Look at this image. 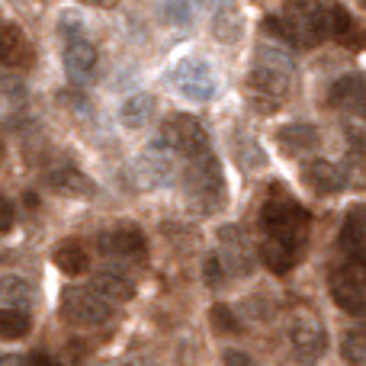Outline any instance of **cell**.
I'll list each match as a JSON object with an SVG mask.
<instances>
[{"label":"cell","mask_w":366,"mask_h":366,"mask_svg":"<svg viewBox=\"0 0 366 366\" xmlns=\"http://www.w3.org/2000/svg\"><path fill=\"white\" fill-rule=\"evenodd\" d=\"M260 228L267 232V238L286 241V244L305 251L312 222H309V212H305L292 196H286V189L273 187V196L264 202V209H260Z\"/></svg>","instance_id":"1"},{"label":"cell","mask_w":366,"mask_h":366,"mask_svg":"<svg viewBox=\"0 0 366 366\" xmlns=\"http://www.w3.org/2000/svg\"><path fill=\"white\" fill-rule=\"evenodd\" d=\"M187 193L202 212H219L228 202V187L222 164L215 161V154H202V158L189 161L187 167Z\"/></svg>","instance_id":"2"},{"label":"cell","mask_w":366,"mask_h":366,"mask_svg":"<svg viewBox=\"0 0 366 366\" xmlns=\"http://www.w3.org/2000/svg\"><path fill=\"white\" fill-rule=\"evenodd\" d=\"M244 90H247L251 109H257V113H264V116L277 113V109L286 103V97H290V74L264 68V64H254V68L247 71Z\"/></svg>","instance_id":"3"},{"label":"cell","mask_w":366,"mask_h":366,"mask_svg":"<svg viewBox=\"0 0 366 366\" xmlns=\"http://www.w3.org/2000/svg\"><path fill=\"white\" fill-rule=\"evenodd\" d=\"M158 142L164 148H171V152L183 154V158H189V161L209 154V135H206V129H202L199 122H196L193 116H187V113L167 116V119L161 122V139Z\"/></svg>","instance_id":"4"},{"label":"cell","mask_w":366,"mask_h":366,"mask_svg":"<svg viewBox=\"0 0 366 366\" xmlns=\"http://www.w3.org/2000/svg\"><path fill=\"white\" fill-rule=\"evenodd\" d=\"M113 309L109 302H103L97 292L87 290H64L61 292V318L71 325H81V328H97V325L109 322Z\"/></svg>","instance_id":"5"},{"label":"cell","mask_w":366,"mask_h":366,"mask_svg":"<svg viewBox=\"0 0 366 366\" xmlns=\"http://www.w3.org/2000/svg\"><path fill=\"white\" fill-rule=\"evenodd\" d=\"M171 81H174V87L180 90V97H187V100H193V103L212 100L215 90H219V81H215L212 68H209L206 61H199V58L180 61L177 68H174Z\"/></svg>","instance_id":"6"},{"label":"cell","mask_w":366,"mask_h":366,"mask_svg":"<svg viewBox=\"0 0 366 366\" xmlns=\"http://www.w3.org/2000/svg\"><path fill=\"white\" fill-rule=\"evenodd\" d=\"M97 64H100V51L87 36H71L64 39V71L74 84H90L97 77Z\"/></svg>","instance_id":"7"},{"label":"cell","mask_w":366,"mask_h":366,"mask_svg":"<svg viewBox=\"0 0 366 366\" xmlns=\"http://www.w3.org/2000/svg\"><path fill=\"white\" fill-rule=\"evenodd\" d=\"M328 103L344 116L366 119V77L363 74H344L331 84Z\"/></svg>","instance_id":"8"},{"label":"cell","mask_w":366,"mask_h":366,"mask_svg":"<svg viewBox=\"0 0 366 366\" xmlns=\"http://www.w3.org/2000/svg\"><path fill=\"white\" fill-rule=\"evenodd\" d=\"M103 254H113V257H129V260H139L145 257V234L132 225H119V228H109L97 238Z\"/></svg>","instance_id":"9"},{"label":"cell","mask_w":366,"mask_h":366,"mask_svg":"<svg viewBox=\"0 0 366 366\" xmlns=\"http://www.w3.org/2000/svg\"><path fill=\"white\" fill-rule=\"evenodd\" d=\"M302 180H305V187L318 196H331V193H337V189L347 187V183H344V171L337 164H331V161H325V158L309 161V164L302 167Z\"/></svg>","instance_id":"10"},{"label":"cell","mask_w":366,"mask_h":366,"mask_svg":"<svg viewBox=\"0 0 366 366\" xmlns=\"http://www.w3.org/2000/svg\"><path fill=\"white\" fill-rule=\"evenodd\" d=\"M290 341H292V350H296L299 357L315 360V357H322V350H325V331L315 318H296V322L290 325Z\"/></svg>","instance_id":"11"},{"label":"cell","mask_w":366,"mask_h":366,"mask_svg":"<svg viewBox=\"0 0 366 366\" xmlns=\"http://www.w3.org/2000/svg\"><path fill=\"white\" fill-rule=\"evenodd\" d=\"M161 148L164 145L158 142L152 152H145L139 161H135V180H139V187H161V183L171 180V174H174L171 158H167Z\"/></svg>","instance_id":"12"},{"label":"cell","mask_w":366,"mask_h":366,"mask_svg":"<svg viewBox=\"0 0 366 366\" xmlns=\"http://www.w3.org/2000/svg\"><path fill=\"white\" fill-rule=\"evenodd\" d=\"M347 158H344V183H350L354 189H366V132L347 126Z\"/></svg>","instance_id":"13"},{"label":"cell","mask_w":366,"mask_h":366,"mask_svg":"<svg viewBox=\"0 0 366 366\" xmlns=\"http://www.w3.org/2000/svg\"><path fill=\"white\" fill-rule=\"evenodd\" d=\"M322 29H325V36L341 45H350V49L360 45V32H357V26H354V16H350L341 4L322 6Z\"/></svg>","instance_id":"14"},{"label":"cell","mask_w":366,"mask_h":366,"mask_svg":"<svg viewBox=\"0 0 366 366\" xmlns=\"http://www.w3.org/2000/svg\"><path fill=\"white\" fill-rule=\"evenodd\" d=\"M49 187L58 189V193H64V196H74V199H90V196L97 193V183L90 180L84 171H77V167H71V164L51 167L49 171Z\"/></svg>","instance_id":"15"},{"label":"cell","mask_w":366,"mask_h":366,"mask_svg":"<svg viewBox=\"0 0 366 366\" xmlns=\"http://www.w3.org/2000/svg\"><path fill=\"white\" fill-rule=\"evenodd\" d=\"M331 296H335V302L341 305L347 315L366 318V290H360V286H357L354 280L341 270V267L331 273Z\"/></svg>","instance_id":"16"},{"label":"cell","mask_w":366,"mask_h":366,"mask_svg":"<svg viewBox=\"0 0 366 366\" xmlns=\"http://www.w3.org/2000/svg\"><path fill=\"white\" fill-rule=\"evenodd\" d=\"M318 142H322V135L312 122H286V126L277 129V145L286 154H305L312 148H318Z\"/></svg>","instance_id":"17"},{"label":"cell","mask_w":366,"mask_h":366,"mask_svg":"<svg viewBox=\"0 0 366 366\" xmlns=\"http://www.w3.org/2000/svg\"><path fill=\"white\" fill-rule=\"evenodd\" d=\"M219 241H222V254H225V267L234 273H247L251 270V247L244 241V232L234 225L219 228Z\"/></svg>","instance_id":"18"},{"label":"cell","mask_w":366,"mask_h":366,"mask_svg":"<svg viewBox=\"0 0 366 366\" xmlns=\"http://www.w3.org/2000/svg\"><path fill=\"white\" fill-rule=\"evenodd\" d=\"M51 260H55V267L61 273H68V277H81V273H87V247L81 244L77 238H64L55 244V251H51Z\"/></svg>","instance_id":"19"},{"label":"cell","mask_w":366,"mask_h":366,"mask_svg":"<svg viewBox=\"0 0 366 366\" xmlns=\"http://www.w3.org/2000/svg\"><path fill=\"white\" fill-rule=\"evenodd\" d=\"M302 254H305L302 247H292V244L277 241V238H267L264 244H260V260H264L273 273H290L292 267L302 260Z\"/></svg>","instance_id":"20"},{"label":"cell","mask_w":366,"mask_h":366,"mask_svg":"<svg viewBox=\"0 0 366 366\" xmlns=\"http://www.w3.org/2000/svg\"><path fill=\"white\" fill-rule=\"evenodd\" d=\"M29 58H32L29 42H26V36H23L19 26H6V29H0V64L23 68V64H29Z\"/></svg>","instance_id":"21"},{"label":"cell","mask_w":366,"mask_h":366,"mask_svg":"<svg viewBox=\"0 0 366 366\" xmlns=\"http://www.w3.org/2000/svg\"><path fill=\"white\" fill-rule=\"evenodd\" d=\"M90 292H97L103 302H129V299L135 296V286L129 283L122 273L103 270V273H97V277H94V283H90Z\"/></svg>","instance_id":"22"},{"label":"cell","mask_w":366,"mask_h":366,"mask_svg":"<svg viewBox=\"0 0 366 366\" xmlns=\"http://www.w3.org/2000/svg\"><path fill=\"white\" fill-rule=\"evenodd\" d=\"M154 109H158V103H154L152 94H132L126 103H122L119 119L126 129H145L148 122L154 119Z\"/></svg>","instance_id":"23"},{"label":"cell","mask_w":366,"mask_h":366,"mask_svg":"<svg viewBox=\"0 0 366 366\" xmlns=\"http://www.w3.org/2000/svg\"><path fill=\"white\" fill-rule=\"evenodd\" d=\"M241 29H244L241 10L232 4V0H225V4L215 10V16H212L215 39H219V42H225V45H232V42H238V39H241Z\"/></svg>","instance_id":"24"},{"label":"cell","mask_w":366,"mask_h":366,"mask_svg":"<svg viewBox=\"0 0 366 366\" xmlns=\"http://www.w3.org/2000/svg\"><path fill=\"white\" fill-rule=\"evenodd\" d=\"M0 299H4L6 309H16V312H26L36 302L32 286L26 283L23 277H16V273H4V277H0Z\"/></svg>","instance_id":"25"},{"label":"cell","mask_w":366,"mask_h":366,"mask_svg":"<svg viewBox=\"0 0 366 366\" xmlns=\"http://www.w3.org/2000/svg\"><path fill=\"white\" fill-rule=\"evenodd\" d=\"M341 244L347 247L350 254L360 251V247H366V206H354L347 215H344Z\"/></svg>","instance_id":"26"},{"label":"cell","mask_w":366,"mask_h":366,"mask_svg":"<svg viewBox=\"0 0 366 366\" xmlns=\"http://www.w3.org/2000/svg\"><path fill=\"white\" fill-rule=\"evenodd\" d=\"M29 335V315L16 309H0V337L4 341H23Z\"/></svg>","instance_id":"27"},{"label":"cell","mask_w":366,"mask_h":366,"mask_svg":"<svg viewBox=\"0 0 366 366\" xmlns=\"http://www.w3.org/2000/svg\"><path fill=\"white\" fill-rule=\"evenodd\" d=\"M257 64L264 68H273V71H283V74H292V55L277 42H264L257 49Z\"/></svg>","instance_id":"28"},{"label":"cell","mask_w":366,"mask_h":366,"mask_svg":"<svg viewBox=\"0 0 366 366\" xmlns=\"http://www.w3.org/2000/svg\"><path fill=\"white\" fill-rule=\"evenodd\" d=\"M341 357L350 366H363L366 363V331L363 328H354V331H347V335H344Z\"/></svg>","instance_id":"29"},{"label":"cell","mask_w":366,"mask_h":366,"mask_svg":"<svg viewBox=\"0 0 366 366\" xmlns=\"http://www.w3.org/2000/svg\"><path fill=\"white\" fill-rule=\"evenodd\" d=\"M209 322H212V328L219 331V335H238L241 325L238 318H234V312L228 309V305H212V312H209Z\"/></svg>","instance_id":"30"},{"label":"cell","mask_w":366,"mask_h":366,"mask_svg":"<svg viewBox=\"0 0 366 366\" xmlns=\"http://www.w3.org/2000/svg\"><path fill=\"white\" fill-rule=\"evenodd\" d=\"M344 273H347L350 280H354L357 286H360V290H366V247H360V251H354L347 257V264L341 267Z\"/></svg>","instance_id":"31"},{"label":"cell","mask_w":366,"mask_h":366,"mask_svg":"<svg viewBox=\"0 0 366 366\" xmlns=\"http://www.w3.org/2000/svg\"><path fill=\"white\" fill-rule=\"evenodd\" d=\"M189 0H164V16L167 23H177V26H187L189 23Z\"/></svg>","instance_id":"32"},{"label":"cell","mask_w":366,"mask_h":366,"mask_svg":"<svg viewBox=\"0 0 366 366\" xmlns=\"http://www.w3.org/2000/svg\"><path fill=\"white\" fill-rule=\"evenodd\" d=\"M222 363L225 366H264L260 360H254L251 354H244V350H225V354H222Z\"/></svg>","instance_id":"33"},{"label":"cell","mask_w":366,"mask_h":366,"mask_svg":"<svg viewBox=\"0 0 366 366\" xmlns=\"http://www.w3.org/2000/svg\"><path fill=\"white\" fill-rule=\"evenodd\" d=\"M13 222H16V212H13V202L0 193V232H10Z\"/></svg>","instance_id":"34"},{"label":"cell","mask_w":366,"mask_h":366,"mask_svg":"<svg viewBox=\"0 0 366 366\" xmlns=\"http://www.w3.org/2000/svg\"><path fill=\"white\" fill-rule=\"evenodd\" d=\"M206 283L209 286H219L222 283V264H219V257H209L206 260Z\"/></svg>","instance_id":"35"},{"label":"cell","mask_w":366,"mask_h":366,"mask_svg":"<svg viewBox=\"0 0 366 366\" xmlns=\"http://www.w3.org/2000/svg\"><path fill=\"white\" fill-rule=\"evenodd\" d=\"M0 366H29V360L19 357V354H4L0 357Z\"/></svg>","instance_id":"36"},{"label":"cell","mask_w":366,"mask_h":366,"mask_svg":"<svg viewBox=\"0 0 366 366\" xmlns=\"http://www.w3.org/2000/svg\"><path fill=\"white\" fill-rule=\"evenodd\" d=\"M81 4H87V6H103V10H109V6H116L119 0H81Z\"/></svg>","instance_id":"37"},{"label":"cell","mask_w":366,"mask_h":366,"mask_svg":"<svg viewBox=\"0 0 366 366\" xmlns=\"http://www.w3.org/2000/svg\"><path fill=\"white\" fill-rule=\"evenodd\" d=\"M29 366H51V360L45 354H32L29 357Z\"/></svg>","instance_id":"38"},{"label":"cell","mask_w":366,"mask_h":366,"mask_svg":"<svg viewBox=\"0 0 366 366\" xmlns=\"http://www.w3.org/2000/svg\"><path fill=\"white\" fill-rule=\"evenodd\" d=\"M4 158H6V148H4V142H0V164H4Z\"/></svg>","instance_id":"39"},{"label":"cell","mask_w":366,"mask_h":366,"mask_svg":"<svg viewBox=\"0 0 366 366\" xmlns=\"http://www.w3.org/2000/svg\"><path fill=\"white\" fill-rule=\"evenodd\" d=\"M199 4H202V6H209V4H212V0H199Z\"/></svg>","instance_id":"40"},{"label":"cell","mask_w":366,"mask_h":366,"mask_svg":"<svg viewBox=\"0 0 366 366\" xmlns=\"http://www.w3.org/2000/svg\"><path fill=\"white\" fill-rule=\"evenodd\" d=\"M360 4H363V6H366V0H360Z\"/></svg>","instance_id":"41"}]
</instances>
